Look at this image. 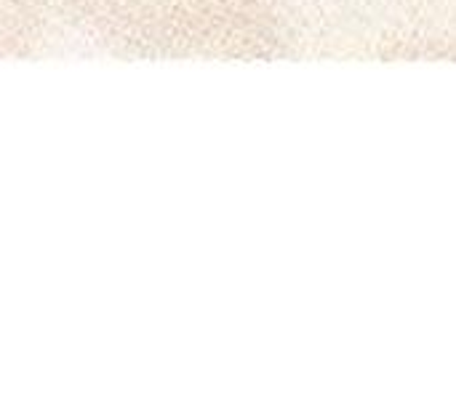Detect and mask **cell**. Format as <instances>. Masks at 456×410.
<instances>
[{"label": "cell", "instance_id": "obj_1", "mask_svg": "<svg viewBox=\"0 0 456 410\" xmlns=\"http://www.w3.org/2000/svg\"><path fill=\"white\" fill-rule=\"evenodd\" d=\"M94 43L123 56H265L281 45L286 0H56Z\"/></svg>", "mask_w": 456, "mask_h": 410}, {"label": "cell", "instance_id": "obj_2", "mask_svg": "<svg viewBox=\"0 0 456 410\" xmlns=\"http://www.w3.org/2000/svg\"><path fill=\"white\" fill-rule=\"evenodd\" d=\"M56 0H0V59L35 51L48 29Z\"/></svg>", "mask_w": 456, "mask_h": 410}]
</instances>
